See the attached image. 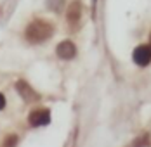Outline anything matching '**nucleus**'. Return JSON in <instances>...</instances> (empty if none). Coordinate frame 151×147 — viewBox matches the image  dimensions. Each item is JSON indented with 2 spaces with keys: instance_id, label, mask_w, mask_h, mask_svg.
Here are the masks:
<instances>
[{
  "instance_id": "obj_2",
  "label": "nucleus",
  "mask_w": 151,
  "mask_h": 147,
  "mask_svg": "<svg viewBox=\"0 0 151 147\" xmlns=\"http://www.w3.org/2000/svg\"><path fill=\"white\" fill-rule=\"evenodd\" d=\"M16 90L19 92V95L23 97L24 102H35V101L40 99V95H38V93L30 87V83L24 81V80H19V81L16 83Z\"/></svg>"
},
{
  "instance_id": "obj_3",
  "label": "nucleus",
  "mask_w": 151,
  "mask_h": 147,
  "mask_svg": "<svg viewBox=\"0 0 151 147\" xmlns=\"http://www.w3.org/2000/svg\"><path fill=\"white\" fill-rule=\"evenodd\" d=\"M30 125L31 126H45L49 125V121H50V113H49V109H35V111H31L30 113Z\"/></svg>"
},
{
  "instance_id": "obj_1",
  "label": "nucleus",
  "mask_w": 151,
  "mask_h": 147,
  "mask_svg": "<svg viewBox=\"0 0 151 147\" xmlns=\"http://www.w3.org/2000/svg\"><path fill=\"white\" fill-rule=\"evenodd\" d=\"M54 33V28L52 24H49L47 21H42V19H37L28 24V28L24 31L26 38L30 40L31 44H40V42H45L52 36Z\"/></svg>"
},
{
  "instance_id": "obj_9",
  "label": "nucleus",
  "mask_w": 151,
  "mask_h": 147,
  "mask_svg": "<svg viewBox=\"0 0 151 147\" xmlns=\"http://www.w3.org/2000/svg\"><path fill=\"white\" fill-rule=\"evenodd\" d=\"M92 2H94V5H96V0H92Z\"/></svg>"
},
{
  "instance_id": "obj_6",
  "label": "nucleus",
  "mask_w": 151,
  "mask_h": 147,
  "mask_svg": "<svg viewBox=\"0 0 151 147\" xmlns=\"http://www.w3.org/2000/svg\"><path fill=\"white\" fill-rule=\"evenodd\" d=\"M80 16H82V5H80L78 2L70 4V5H68V11H66V19H68L71 24H76L78 19H80Z\"/></svg>"
},
{
  "instance_id": "obj_8",
  "label": "nucleus",
  "mask_w": 151,
  "mask_h": 147,
  "mask_svg": "<svg viewBox=\"0 0 151 147\" xmlns=\"http://www.w3.org/2000/svg\"><path fill=\"white\" fill-rule=\"evenodd\" d=\"M5 107V97H4V93H0V109H4Z\"/></svg>"
},
{
  "instance_id": "obj_4",
  "label": "nucleus",
  "mask_w": 151,
  "mask_h": 147,
  "mask_svg": "<svg viewBox=\"0 0 151 147\" xmlns=\"http://www.w3.org/2000/svg\"><path fill=\"white\" fill-rule=\"evenodd\" d=\"M134 62H136L137 66H148L151 62V47L148 45H141V47H137L136 50H134Z\"/></svg>"
},
{
  "instance_id": "obj_10",
  "label": "nucleus",
  "mask_w": 151,
  "mask_h": 147,
  "mask_svg": "<svg viewBox=\"0 0 151 147\" xmlns=\"http://www.w3.org/2000/svg\"><path fill=\"white\" fill-rule=\"evenodd\" d=\"M150 42H151V35H150Z\"/></svg>"
},
{
  "instance_id": "obj_5",
  "label": "nucleus",
  "mask_w": 151,
  "mask_h": 147,
  "mask_svg": "<svg viewBox=\"0 0 151 147\" xmlns=\"http://www.w3.org/2000/svg\"><path fill=\"white\" fill-rule=\"evenodd\" d=\"M56 52H58V56H59L61 59H73L76 56V47L73 45V42L64 40V42H61V44L58 45Z\"/></svg>"
},
{
  "instance_id": "obj_7",
  "label": "nucleus",
  "mask_w": 151,
  "mask_h": 147,
  "mask_svg": "<svg viewBox=\"0 0 151 147\" xmlns=\"http://www.w3.org/2000/svg\"><path fill=\"white\" fill-rule=\"evenodd\" d=\"M16 144H17V137L16 135H9V137H5L4 147H16Z\"/></svg>"
}]
</instances>
